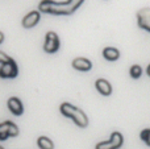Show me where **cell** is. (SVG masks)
Returning a JSON list of instances; mask_svg holds the SVG:
<instances>
[{
	"label": "cell",
	"mask_w": 150,
	"mask_h": 149,
	"mask_svg": "<svg viewBox=\"0 0 150 149\" xmlns=\"http://www.w3.org/2000/svg\"><path fill=\"white\" fill-rule=\"evenodd\" d=\"M83 1L84 0H67L65 3H57L53 0H42L38 4V9L52 15H73Z\"/></svg>",
	"instance_id": "1"
},
{
	"label": "cell",
	"mask_w": 150,
	"mask_h": 149,
	"mask_svg": "<svg viewBox=\"0 0 150 149\" xmlns=\"http://www.w3.org/2000/svg\"><path fill=\"white\" fill-rule=\"evenodd\" d=\"M17 65L12 58L7 62L1 63V66H0V78H15V77H17Z\"/></svg>",
	"instance_id": "2"
},
{
	"label": "cell",
	"mask_w": 150,
	"mask_h": 149,
	"mask_svg": "<svg viewBox=\"0 0 150 149\" xmlns=\"http://www.w3.org/2000/svg\"><path fill=\"white\" fill-rule=\"evenodd\" d=\"M59 49V38H58L55 32H47L46 37H45V44H44V50L46 53H55Z\"/></svg>",
	"instance_id": "3"
},
{
	"label": "cell",
	"mask_w": 150,
	"mask_h": 149,
	"mask_svg": "<svg viewBox=\"0 0 150 149\" xmlns=\"http://www.w3.org/2000/svg\"><path fill=\"white\" fill-rule=\"evenodd\" d=\"M18 135V128L12 121H4L0 124V140H7L8 137H15Z\"/></svg>",
	"instance_id": "4"
},
{
	"label": "cell",
	"mask_w": 150,
	"mask_h": 149,
	"mask_svg": "<svg viewBox=\"0 0 150 149\" xmlns=\"http://www.w3.org/2000/svg\"><path fill=\"white\" fill-rule=\"evenodd\" d=\"M137 21H138V26L145 31L150 32V8H142L137 12Z\"/></svg>",
	"instance_id": "5"
},
{
	"label": "cell",
	"mask_w": 150,
	"mask_h": 149,
	"mask_svg": "<svg viewBox=\"0 0 150 149\" xmlns=\"http://www.w3.org/2000/svg\"><path fill=\"white\" fill-rule=\"evenodd\" d=\"M70 119H73L74 123L76 124L78 127H82V128L87 127V124H88V119H87V116H86V114L83 112L82 110L76 108V107L74 108V111H73V114H71Z\"/></svg>",
	"instance_id": "6"
},
{
	"label": "cell",
	"mask_w": 150,
	"mask_h": 149,
	"mask_svg": "<svg viewBox=\"0 0 150 149\" xmlns=\"http://www.w3.org/2000/svg\"><path fill=\"white\" fill-rule=\"evenodd\" d=\"M7 106H8L9 111L13 114V115H16V116L23 115L24 107H23V103H21V100L18 99V98H16V96L9 98L8 102H7Z\"/></svg>",
	"instance_id": "7"
},
{
	"label": "cell",
	"mask_w": 150,
	"mask_h": 149,
	"mask_svg": "<svg viewBox=\"0 0 150 149\" xmlns=\"http://www.w3.org/2000/svg\"><path fill=\"white\" fill-rule=\"evenodd\" d=\"M40 21V12L38 11H32L29 12L25 17L23 18V26L24 28H33L34 25H37V23Z\"/></svg>",
	"instance_id": "8"
},
{
	"label": "cell",
	"mask_w": 150,
	"mask_h": 149,
	"mask_svg": "<svg viewBox=\"0 0 150 149\" xmlns=\"http://www.w3.org/2000/svg\"><path fill=\"white\" fill-rule=\"evenodd\" d=\"M73 67L79 71H88L92 67V63H91V61H88L87 58L79 57V58H75L73 61Z\"/></svg>",
	"instance_id": "9"
},
{
	"label": "cell",
	"mask_w": 150,
	"mask_h": 149,
	"mask_svg": "<svg viewBox=\"0 0 150 149\" xmlns=\"http://www.w3.org/2000/svg\"><path fill=\"white\" fill-rule=\"evenodd\" d=\"M96 89H98V91L100 92L101 95H104V96H108V95H111L112 92V87L111 84H109L108 81H105V79H98L95 83Z\"/></svg>",
	"instance_id": "10"
},
{
	"label": "cell",
	"mask_w": 150,
	"mask_h": 149,
	"mask_svg": "<svg viewBox=\"0 0 150 149\" xmlns=\"http://www.w3.org/2000/svg\"><path fill=\"white\" fill-rule=\"evenodd\" d=\"M103 55H104V58L108 61H116L117 58L120 57V52L116 48H105V49L103 50Z\"/></svg>",
	"instance_id": "11"
},
{
	"label": "cell",
	"mask_w": 150,
	"mask_h": 149,
	"mask_svg": "<svg viewBox=\"0 0 150 149\" xmlns=\"http://www.w3.org/2000/svg\"><path fill=\"white\" fill-rule=\"evenodd\" d=\"M37 145L40 149H54V144L53 141L46 136H41L37 140Z\"/></svg>",
	"instance_id": "12"
},
{
	"label": "cell",
	"mask_w": 150,
	"mask_h": 149,
	"mask_svg": "<svg viewBox=\"0 0 150 149\" xmlns=\"http://www.w3.org/2000/svg\"><path fill=\"white\" fill-rule=\"evenodd\" d=\"M111 143L113 144L115 149L120 148L122 145V135L119 133V132H113L112 136H111Z\"/></svg>",
	"instance_id": "13"
},
{
	"label": "cell",
	"mask_w": 150,
	"mask_h": 149,
	"mask_svg": "<svg viewBox=\"0 0 150 149\" xmlns=\"http://www.w3.org/2000/svg\"><path fill=\"white\" fill-rule=\"evenodd\" d=\"M141 74H142V69H141V66L134 65V66L130 67V75H132V78H140Z\"/></svg>",
	"instance_id": "14"
},
{
	"label": "cell",
	"mask_w": 150,
	"mask_h": 149,
	"mask_svg": "<svg viewBox=\"0 0 150 149\" xmlns=\"http://www.w3.org/2000/svg\"><path fill=\"white\" fill-rule=\"evenodd\" d=\"M96 149H115V147H113V144L111 143V140H109V141L99 143V144L96 145Z\"/></svg>",
	"instance_id": "15"
},
{
	"label": "cell",
	"mask_w": 150,
	"mask_h": 149,
	"mask_svg": "<svg viewBox=\"0 0 150 149\" xmlns=\"http://www.w3.org/2000/svg\"><path fill=\"white\" fill-rule=\"evenodd\" d=\"M141 139L150 147V129H145V131L141 132Z\"/></svg>",
	"instance_id": "16"
},
{
	"label": "cell",
	"mask_w": 150,
	"mask_h": 149,
	"mask_svg": "<svg viewBox=\"0 0 150 149\" xmlns=\"http://www.w3.org/2000/svg\"><path fill=\"white\" fill-rule=\"evenodd\" d=\"M11 58L8 57L5 53H3V52H0V63H4V62H7V61H9Z\"/></svg>",
	"instance_id": "17"
},
{
	"label": "cell",
	"mask_w": 150,
	"mask_h": 149,
	"mask_svg": "<svg viewBox=\"0 0 150 149\" xmlns=\"http://www.w3.org/2000/svg\"><path fill=\"white\" fill-rule=\"evenodd\" d=\"M3 40H4V34H3L1 32H0V44L3 42Z\"/></svg>",
	"instance_id": "18"
},
{
	"label": "cell",
	"mask_w": 150,
	"mask_h": 149,
	"mask_svg": "<svg viewBox=\"0 0 150 149\" xmlns=\"http://www.w3.org/2000/svg\"><path fill=\"white\" fill-rule=\"evenodd\" d=\"M148 74H149V75H150V65L148 66Z\"/></svg>",
	"instance_id": "19"
},
{
	"label": "cell",
	"mask_w": 150,
	"mask_h": 149,
	"mask_svg": "<svg viewBox=\"0 0 150 149\" xmlns=\"http://www.w3.org/2000/svg\"><path fill=\"white\" fill-rule=\"evenodd\" d=\"M0 149H4V148H3V147H0Z\"/></svg>",
	"instance_id": "20"
}]
</instances>
